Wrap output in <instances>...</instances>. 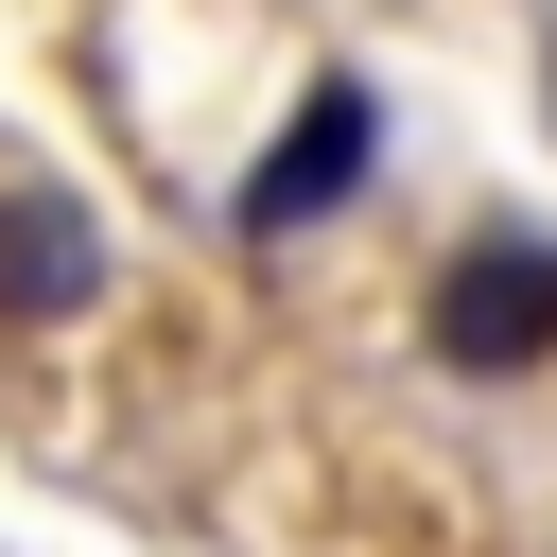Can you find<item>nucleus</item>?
Segmentation results:
<instances>
[{"instance_id": "1", "label": "nucleus", "mask_w": 557, "mask_h": 557, "mask_svg": "<svg viewBox=\"0 0 557 557\" xmlns=\"http://www.w3.org/2000/svg\"><path fill=\"white\" fill-rule=\"evenodd\" d=\"M418 348H435L453 383L557 366V244H540V226H470V244L418 278Z\"/></svg>"}, {"instance_id": "2", "label": "nucleus", "mask_w": 557, "mask_h": 557, "mask_svg": "<svg viewBox=\"0 0 557 557\" xmlns=\"http://www.w3.org/2000/svg\"><path fill=\"white\" fill-rule=\"evenodd\" d=\"M366 174H383V104H366V87L331 70V87H313V104L278 122V157H261V174H244L226 209H244V244H296V226H331V209H348Z\"/></svg>"}, {"instance_id": "3", "label": "nucleus", "mask_w": 557, "mask_h": 557, "mask_svg": "<svg viewBox=\"0 0 557 557\" xmlns=\"http://www.w3.org/2000/svg\"><path fill=\"white\" fill-rule=\"evenodd\" d=\"M87 296H104V209L0 174V331H70Z\"/></svg>"}, {"instance_id": "4", "label": "nucleus", "mask_w": 557, "mask_h": 557, "mask_svg": "<svg viewBox=\"0 0 557 557\" xmlns=\"http://www.w3.org/2000/svg\"><path fill=\"white\" fill-rule=\"evenodd\" d=\"M540 87H557V35H540Z\"/></svg>"}]
</instances>
